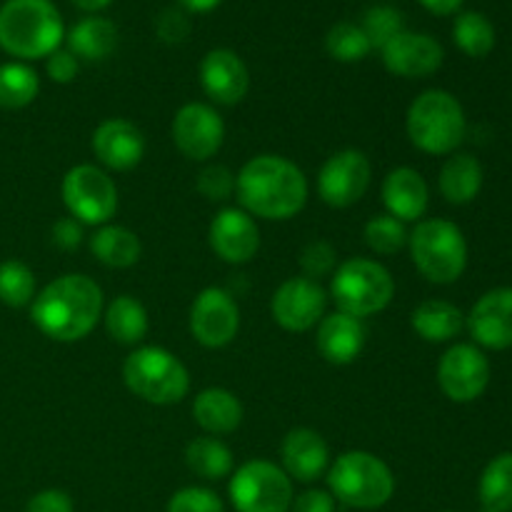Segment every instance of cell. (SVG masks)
I'll list each match as a JSON object with an SVG mask.
<instances>
[{
  "label": "cell",
  "instance_id": "obj_1",
  "mask_svg": "<svg viewBox=\"0 0 512 512\" xmlns=\"http://www.w3.org/2000/svg\"><path fill=\"white\" fill-rule=\"evenodd\" d=\"M103 315V290L93 278L70 273L55 278L33 298L30 318L35 328L58 343L83 340Z\"/></svg>",
  "mask_w": 512,
  "mask_h": 512
},
{
  "label": "cell",
  "instance_id": "obj_2",
  "mask_svg": "<svg viewBox=\"0 0 512 512\" xmlns=\"http://www.w3.org/2000/svg\"><path fill=\"white\" fill-rule=\"evenodd\" d=\"M235 193L245 213L265 220H288L308 200V178L283 155H258L238 173Z\"/></svg>",
  "mask_w": 512,
  "mask_h": 512
},
{
  "label": "cell",
  "instance_id": "obj_3",
  "mask_svg": "<svg viewBox=\"0 0 512 512\" xmlns=\"http://www.w3.org/2000/svg\"><path fill=\"white\" fill-rule=\"evenodd\" d=\"M63 40V15L53 0H5L0 5V48L13 58H48Z\"/></svg>",
  "mask_w": 512,
  "mask_h": 512
},
{
  "label": "cell",
  "instance_id": "obj_4",
  "mask_svg": "<svg viewBox=\"0 0 512 512\" xmlns=\"http://www.w3.org/2000/svg\"><path fill=\"white\" fill-rule=\"evenodd\" d=\"M405 128L415 148L430 155H448L465 138V110L448 90H425L410 103Z\"/></svg>",
  "mask_w": 512,
  "mask_h": 512
},
{
  "label": "cell",
  "instance_id": "obj_5",
  "mask_svg": "<svg viewBox=\"0 0 512 512\" xmlns=\"http://www.w3.org/2000/svg\"><path fill=\"white\" fill-rule=\"evenodd\" d=\"M328 488L330 495L348 508L375 510L393 498L395 475L373 453L350 450L328 470Z\"/></svg>",
  "mask_w": 512,
  "mask_h": 512
},
{
  "label": "cell",
  "instance_id": "obj_6",
  "mask_svg": "<svg viewBox=\"0 0 512 512\" xmlns=\"http://www.w3.org/2000/svg\"><path fill=\"white\" fill-rule=\"evenodd\" d=\"M410 255L425 280L435 285L455 283L468 265V243L463 230L443 218L420 220L408 235Z\"/></svg>",
  "mask_w": 512,
  "mask_h": 512
},
{
  "label": "cell",
  "instance_id": "obj_7",
  "mask_svg": "<svg viewBox=\"0 0 512 512\" xmlns=\"http://www.w3.org/2000/svg\"><path fill=\"white\" fill-rule=\"evenodd\" d=\"M330 295L340 313L363 320L388 308L395 295V280L378 260L350 258L335 268Z\"/></svg>",
  "mask_w": 512,
  "mask_h": 512
},
{
  "label": "cell",
  "instance_id": "obj_8",
  "mask_svg": "<svg viewBox=\"0 0 512 512\" xmlns=\"http://www.w3.org/2000/svg\"><path fill=\"white\" fill-rule=\"evenodd\" d=\"M123 380L133 395L153 405H173L188 395V368L170 350L148 345L128 355Z\"/></svg>",
  "mask_w": 512,
  "mask_h": 512
},
{
  "label": "cell",
  "instance_id": "obj_9",
  "mask_svg": "<svg viewBox=\"0 0 512 512\" xmlns=\"http://www.w3.org/2000/svg\"><path fill=\"white\" fill-rule=\"evenodd\" d=\"M228 493L238 512H290L293 480L275 463L250 460L235 470Z\"/></svg>",
  "mask_w": 512,
  "mask_h": 512
},
{
  "label": "cell",
  "instance_id": "obj_10",
  "mask_svg": "<svg viewBox=\"0 0 512 512\" xmlns=\"http://www.w3.org/2000/svg\"><path fill=\"white\" fill-rule=\"evenodd\" d=\"M63 203L83 225H105L118 210V188L105 170L75 165L63 178Z\"/></svg>",
  "mask_w": 512,
  "mask_h": 512
},
{
  "label": "cell",
  "instance_id": "obj_11",
  "mask_svg": "<svg viewBox=\"0 0 512 512\" xmlns=\"http://www.w3.org/2000/svg\"><path fill=\"white\" fill-rule=\"evenodd\" d=\"M370 175L373 168L368 155L355 148L340 150L320 168L318 195L330 208H350L368 193Z\"/></svg>",
  "mask_w": 512,
  "mask_h": 512
},
{
  "label": "cell",
  "instance_id": "obj_12",
  "mask_svg": "<svg viewBox=\"0 0 512 512\" xmlns=\"http://www.w3.org/2000/svg\"><path fill=\"white\" fill-rule=\"evenodd\" d=\"M438 383L453 403H473L490 383L488 358L475 345H453L438 363Z\"/></svg>",
  "mask_w": 512,
  "mask_h": 512
},
{
  "label": "cell",
  "instance_id": "obj_13",
  "mask_svg": "<svg viewBox=\"0 0 512 512\" xmlns=\"http://www.w3.org/2000/svg\"><path fill=\"white\" fill-rule=\"evenodd\" d=\"M240 330V308L223 288H205L190 305V333L205 348H225Z\"/></svg>",
  "mask_w": 512,
  "mask_h": 512
},
{
  "label": "cell",
  "instance_id": "obj_14",
  "mask_svg": "<svg viewBox=\"0 0 512 512\" xmlns=\"http://www.w3.org/2000/svg\"><path fill=\"white\" fill-rule=\"evenodd\" d=\"M325 308H328V293L318 280H310L305 275L285 280L270 300L275 323L290 333H305L315 328L325 318Z\"/></svg>",
  "mask_w": 512,
  "mask_h": 512
},
{
  "label": "cell",
  "instance_id": "obj_15",
  "mask_svg": "<svg viewBox=\"0 0 512 512\" xmlns=\"http://www.w3.org/2000/svg\"><path fill=\"white\" fill-rule=\"evenodd\" d=\"M225 140V123L215 108L205 103H188L173 118V143L185 158L208 160Z\"/></svg>",
  "mask_w": 512,
  "mask_h": 512
},
{
  "label": "cell",
  "instance_id": "obj_16",
  "mask_svg": "<svg viewBox=\"0 0 512 512\" xmlns=\"http://www.w3.org/2000/svg\"><path fill=\"white\" fill-rule=\"evenodd\" d=\"M210 248L220 260L230 265H243L255 258L260 248V230L253 215L243 208H223L213 218L208 230Z\"/></svg>",
  "mask_w": 512,
  "mask_h": 512
},
{
  "label": "cell",
  "instance_id": "obj_17",
  "mask_svg": "<svg viewBox=\"0 0 512 512\" xmlns=\"http://www.w3.org/2000/svg\"><path fill=\"white\" fill-rule=\"evenodd\" d=\"M380 53H383L385 68L400 78L433 75L445 60V50L438 40L425 33H410V30L395 35Z\"/></svg>",
  "mask_w": 512,
  "mask_h": 512
},
{
  "label": "cell",
  "instance_id": "obj_18",
  "mask_svg": "<svg viewBox=\"0 0 512 512\" xmlns=\"http://www.w3.org/2000/svg\"><path fill=\"white\" fill-rule=\"evenodd\" d=\"M200 85L205 95L220 105H235L248 95L250 70L238 53L215 48L200 63Z\"/></svg>",
  "mask_w": 512,
  "mask_h": 512
},
{
  "label": "cell",
  "instance_id": "obj_19",
  "mask_svg": "<svg viewBox=\"0 0 512 512\" xmlns=\"http://www.w3.org/2000/svg\"><path fill=\"white\" fill-rule=\"evenodd\" d=\"M468 330L483 348L505 350L512 345V288L488 290L468 315Z\"/></svg>",
  "mask_w": 512,
  "mask_h": 512
},
{
  "label": "cell",
  "instance_id": "obj_20",
  "mask_svg": "<svg viewBox=\"0 0 512 512\" xmlns=\"http://www.w3.org/2000/svg\"><path fill=\"white\" fill-rule=\"evenodd\" d=\"M93 153L105 168L130 170L143 160L145 138L138 125L125 118H108L95 128Z\"/></svg>",
  "mask_w": 512,
  "mask_h": 512
},
{
  "label": "cell",
  "instance_id": "obj_21",
  "mask_svg": "<svg viewBox=\"0 0 512 512\" xmlns=\"http://www.w3.org/2000/svg\"><path fill=\"white\" fill-rule=\"evenodd\" d=\"M283 470L290 480L298 483H313L328 470L330 450L323 435L310 428H295L285 435L283 448Z\"/></svg>",
  "mask_w": 512,
  "mask_h": 512
},
{
  "label": "cell",
  "instance_id": "obj_22",
  "mask_svg": "<svg viewBox=\"0 0 512 512\" xmlns=\"http://www.w3.org/2000/svg\"><path fill=\"white\" fill-rule=\"evenodd\" d=\"M365 338H368V333H365L363 320L338 310V313H330L320 320L315 343H318L320 355L328 363L348 365L360 355Z\"/></svg>",
  "mask_w": 512,
  "mask_h": 512
},
{
  "label": "cell",
  "instance_id": "obj_23",
  "mask_svg": "<svg viewBox=\"0 0 512 512\" xmlns=\"http://www.w3.org/2000/svg\"><path fill=\"white\" fill-rule=\"evenodd\" d=\"M383 203L388 208V215L398 218L400 223H415L428 210V183L413 168L390 170L383 183Z\"/></svg>",
  "mask_w": 512,
  "mask_h": 512
},
{
  "label": "cell",
  "instance_id": "obj_24",
  "mask_svg": "<svg viewBox=\"0 0 512 512\" xmlns=\"http://www.w3.org/2000/svg\"><path fill=\"white\" fill-rule=\"evenodd\" d=\"M193 418L205 433L228 435L243 423V403L225 388H208L193 403Z\"/></svg>",
  "mask_w": 512,
  "mask_h": 512
},
{
  "label": "cell",
  "instance_id": "obj_25",
  "mask_svg": "<svg viewBox=\"0 0 512 512\" xmlns=\"http://www.w3.org/2000/svg\"><path fill=\"white\" fill-rule=\"evenodd\" d=\"M68 50L80 60H105L118 48V28L113 20L88 15L65 33Z\"/></svg>",
  "mask_w": 512,
  "mask_h": 512
},
{
  "label": "cell",
  "instance_id": "obj_26",
  "mask_svg": "<svg viewBox=\"0 0 512 512\" xmlns=\"http://www.w3.org/2000/svg\"><path fill=\"white\" fill-rule=\"evenodd\" d=\"M483 188V165L475 155L458 153L445 160L440 170V193L448 203L468 205Z\"/></svg>",
  "mask_w": 512,
  "mask_h": 512
},
{
  "label": "cell",
  "instance_id": "obj_27",
  "mask_svg": "<svg viewBox=\"0 0 512 512\" xmlns=\"http://www.w3.org/2000/svg\"><path fill=\"white\" fill-rule=\"evenodd\" d=\"M413 330L428 343H448L465 328L463 310L448 300H425L413 310Z\"/></svg>",
  "mask_w": 512,
  "mask_h": 512
},
{
  "label": "cell",
  "instance_id": "obj_28",
  "mask_svg": "<svg viewBox=\"0 0 512 512\" xmlns=\"http://www.w3.org/2000/svg\"><path fill=\"white\" fill-rule=\"evenodd\" d=\"M90 250L108 268H130L140 260V238L123 225H100L90 238Z\"/></svg>",
  "mask_w": 512,
  "mask_h": 512
},
{
  "label": "cell",
  "instance_id": "obj_29",
  "mask_svg": "<svg viewBox=\"0 0 512 512\" xmlns=\"http://www.w3.org/2000/svg\"><path fill=\"white\" fill-rule=\"evenodd\" d=\"M105 330L120 345H135L148 335V313L133 295H118L105 308Z\"/></svg>",
  "mask_w": 512,
  "mask_h": 512
},
{
  "label": "cell",
  "instance_id": "obj_30",
  "mask_svg": "<svg viewBox=\"0 0 512 512\" xmlns=\"http://www.w3.org/2000/svg\"><path fill=\"white\" fill-rule=\"evenodd\" d=\"M480 512H512V453L488 463L480 475Z\"/></svg>",
  "mask_w": 512,
  "mask_h": 512
},
{
  "label": "cell",
  "instance_id": "obj_31",
  "mask_svg": "<svg viewBox=\"0 0 512 512\" xmlns=\"http://www.w3.org/2000/svg\"><path fill=\"white\" fill-rule=\"evenodd\" d=\"M185 463L195 475L205 480L228 478L233 473V453L218 438H195L185 448Z\"/></svg>",
  "mask_w": 512,
  "mask_h": 512
},
{
  "label": "cell",
  "instance_id": "obj_32",
  "mask_svg": "<svg viewBox=\"0 0 512 512\" xmlns=\"http://www.w3.org/2000/svg\"><path fill=\"white\" fill-rule=\"evenodd\" d=\"M40 90V78L30 65L3 63L0 65V108L18 110L35 100Z\"/></svg>",
  "mask_w": 512,
  "mask_h": 512
},
{
  "label": "cell",
  "instance_id": "obj_33",
  "mask_svg": "<svg viewBox=\"0 0 512 512\" xmlns=\"http://www.w3.org/2000/svg\"><path fill=\"white\" fill-rule=\"evenodd\" d=\"M453 40L470 58H485L495 48V28L483 13L465 10L455 18Z\"/></svg>",
  "mask_w": 512,
  "mask_h": 512
},
{
  "label": "cell",
  "instance_id": "obj_34",
  "mask_svg": "<svg viewBox=\"0 0 512 512\" xmlns=\"http://www.w3.org/2000/svg\"><path fill=\"white\" fill-rule=\"evenodd\" d=\"M325 50H328L330 58L340 60V63H358V60H363L373 50V45H370L368 35L363 33L358 23L343 20V23H335L328 30Z\"/></svg>",
  "mask_w": 512,
  "mask_h": 512
},
{
  "label": "cell",
  "instance_id": "obj_35",
  "mask_svg": "<svg viewBox=\"0 0 512 512\" xmlns=\"http://www.w3.org/2000/svg\"><path fill=\"white\" fill-rule=\"evenodd\" d=\"M35 298V275L20 260L0 263V303L8 308H25Z\"/></svg>",
  "mask_w": 512,
  "mask_h": 512
},
{
  "label": "cell",
  "instance_id": "obj_36",
  "mask_svg": "<svg viewBox=\"0 0 512 512\" xmlns=\"http://www.w3.org/2000/svg\"><path fill=\"white\" fill-rule=\"evenodd\" d=\"M360 28L368 35L370 45L378 50H383L390 40L398 33L405 30V18L398 8L393 5H373V8L365 10L363 20H360Z\"/></svg>",
  "mask_w": 512,
  "mask_h": 512
},
{
  "label": "cell",
  "instance_id": "obj_37",
  "mask_svg": "<svg viewBox=\"0 0 512 512\" xmlns=\"http://www.w3.org/2000/svg\"><path fill=\"white\" fill-rule=\"evenodd\" d=\"M365 243L375 253L393 255L405 248V243H408V230H405V223H400L393 215H375L365 225Z\"/></svg>",
  "mask_w": 512,
  "mask_h": 512
},
{
  "label": "cell",
  "instance_id": "obj_38",
  "mask_svg": "<svg viewBox=\"0 0 512 512\" xmlns=\"http://www.w3.org/2000/svg\"><path fill=\"white\" fill-rule=\"evenodd\" d=\"M168 512H225L223 500L208 488H183L168 500Z\"/></svg>",
  "mask_w": 512,
  "mask_h": 512
},
{
  "label": "cell",
  "instance_id": "obj_39",
  "mask_svg": "<svg viewBox=\"0 0 512 512\" xmlns=\"http://www.w3.org/2000/svg\"><path fill=\"white\" fill-rule=\"evenodd\" d=\"M335 263H338V253H335L333 245L325 243V240H313V243L303 250V255H300V268H303L305 278L310 280L325 278V275L333 273Z\"/></svg>",
  "mask_w": 512,
  "mask_h": 512
},
{
  "label": "cell",
  "instance_id": "obj_40",
  "mask_svg": "<svg viewBox=\"0 0 512 512\" xmlns=\"http://www.w3.org/2000/svg\"><path fill=\"white\" fill-rule=\"evenodd\" d=\"M198 190L208 200H228L235 190V175L225 165H208L200 170Z\"/></svg>",
  "mask_w": 512,
  "mask_h": 512
},
{
  "label": "cell",
  "instance_id": "obj_41",
  "mask_svg": "<svg viewBox=\"0 0 512 512\" xmlns=\"http://www.w3.org/2000/svg\"><path fill=\"white\" fill-rule=\"evenodd\" d=\"M155 33L160 35L163 43H183L190 33V20L188 15L183 13V8H165L163 13L155 18Z\"/></svg>",
  "mask_w": 512,
  "mask_h": 512
},
{
  "label": "cell",
  "instance_id": "obj_42",
  "mask_svg": "<svg viewBox=\"0 0 512 512\" xmlns=\"http://www.w3.org/2000/svg\"><path fill=\"white\" fill-rule=\"evenodd\" d=\"M45 70H48V78L53 80V83L65 85V83H70V80H75V75H78V70H80V63L68 48H58L55 53L48 55Z\"/></svg>",
  "mask_w": 512,
  "mask_h": 512
},
{
  "label": "cell",
  "instance_id": "obj_43",
  "mask_svg": "<svg viewBox=\"0 0 512 512\" xmlns=\"http://www.w3.org/2000/svg\"><path fill=\"white\" fill-rule=\"evenodd\" d=\"M25 512H75L73 498L65 490H43V493L33 495L25 505Z\"/></svg>",
  "mask_w": 512,
  "mask_h": 512
},
{
  "label": "cell",
  "instance_id": "obj_44",
  "mask_svg": "<svg viewBox=\"0 0 512 512\" xmlns=\"http://www.w3.org/2000/svg\"><path fill=\"white\" fill-rule=\"evenodd\" d=\"M290 512H335V498L328 490H305L293 498Z\"/></svg>",
  "mask_w": 512,
  "mask_h": 512
},
{
  "label": "cell",
  "instance_id": "obj_45",
  "mask_svg": "<svg viewBox=\"0 0 512 512\" xmlns=\"http://www.w3.org/2000/svg\"><path fill=\"white\" fill-rule=\"evenodd\" d=\"M83 223L75 218H63L53 225V243L63 250H73L83 243Z\"/></svg>",
  "mask_w": 512,
  "mask_h": 512
},
{
  "label": "cell",
  "instance_id": "obj_46",
  "mask_svg": "<svg viewBox=\"0 0 512 512\" xmlns=\"http://www.w3.org/2000/svg\"><path fill=\"white\" fill-rule=\"evenodd\" d=\"M420 5L433 15H453L463 8V0H420Z\"/></svg>",
  "mask_w": 512,
  "mask_h": 512
},
{
  "label": "cell",
  "instance_id": "obj_47",
  "mask_svg": "<svg viewBox=\"0 0 512 512\" xmlns=\"http://www.w3.org/2000/svg\"><path fill=\"white\" fill-rule=\"evenodd\" d=\"M223 0H178L180 8L190 10V13H210L215 10Z\"/></svg>",
  "mask_w": 512,
  "mask_h": 512
},
{
  "label": "cell",
  "instance_id": "obj_48",
  "mask_svg": "<svg viewBox=\"0 0 512 512\" xmlns=\"http://www.w3.org/2000/svg\"><path fill=\"white\" fill-rule=\"evenodd\" d=\"M70 3H73L75 8L85 10V13H100V10L108 8L113 0H70Z\"/></svg>",
  "mask_w": 512,
  "mask_h": 512
},
{
  "label": "cell",
  "instance_id": "obj_49",
  "mask_svg": "<svg viewBox=\"0 0 512 512\" xmlns=\"http://www.w3.org/2000/svg\"><path fill=\"white\" fill-rule=\"evenodd\" d=\"M383 3H390V0H383Z\"/></svg>",
  "mask_w": 512,
  "mask_h": 512
}]
</instances>
